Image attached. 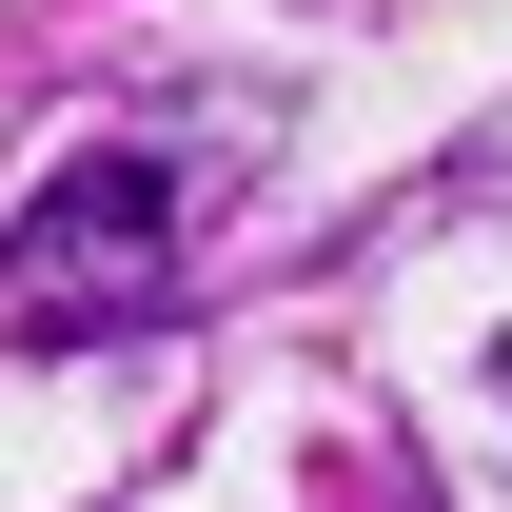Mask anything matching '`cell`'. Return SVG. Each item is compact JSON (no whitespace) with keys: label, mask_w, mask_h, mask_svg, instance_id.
<instances>
[{"label":"cell","mask_w":512,"mask_h":512,"mask_svg":"<svg viewBox=\"0 0 512 512\" xmlns=\"http://www.w3.org/2000/svg\"><path fill=\"white\" fill-rule=\"evenodd\" d=\"M178 296V158H138V138H79L60 178L0 217V316L20 335H119Z\"/></svg>","instance_id":"obj_1"}]
</instances>
